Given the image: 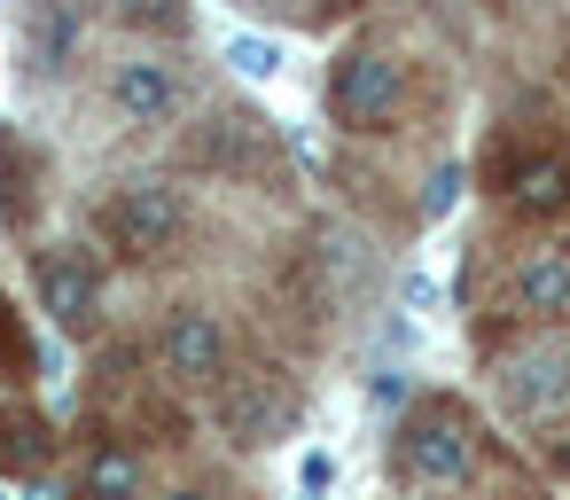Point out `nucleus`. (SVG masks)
<instances>
[{"instance_id": "obj_1", "label": "nucleus", "mask_w": 570, "mask_h": 500, "mask_svg": "<svg viewBox=\"0 0 570 500\" xmlns=\"http://www.w3.org/2000/svg\"><path fill=\"white\" fill-rule=\"evenodd\" d=\"M212 422H219L235 445H274V438L297 422V391H289V375H274V367L219 375V383H212Z\"/></svg>"}, {"instance_id": "obj_2", "label": "nucleus", "mask_w": 570, "mask_h": 500, "mask_svg": "<svg viewBox=\"0 0 570 500\" xmlns=\"http://www.w3.org/2000/svg\"><path fill=\"white\" fill-rule=\"evenodd\" d=\"M469 453H476V438H469V414H461L453 399H422V406L399 422V469L422 477V484L469 477Z\"/></svg>"}, {"instance_id": "obj_3", "label": "nucleus", "mask_w": 570, "mask_h": 500, "mask_svg": "<svg viewBox=\"0 0 570 500\" xmlns=\"http://www.w3.org/2000/svg\"><path fill=\"white\" fill-rule=\"evenodd\" d=\"M102 235H110V251H126V258H157V251L180 243V196H173L165 180H126V188L102 204Z\"/></svg>"}, {"instance_id": "obj_4", "label": "nucleus", "mask_w": 570, "mask_h": 500, "mask_svg": "<svg viewBox=\"0 0 570 500\" xmlns=\"http://www.w3.org/2000/svg\"><path fill=\"white\" fill-rule=\"evenodd\" d=\"M328 110H336V126H352V134H383L391 126V110H399V63L391 56H344L336 63V79H328Z\"/></svg>"}, {"instance_id": "obj_5", "label": "nucleus", "mask_w": 570, "mask_h": 500, "mask_svg": "<svg viewBox=\"0 0 570 500\" xmlns=\"http://www.w3.org/2000/svg\"><path fill=\"white\" fill-rule=\"evenodd\" d=\"M492 180L515 212H570V149H500Z\"/></svg>"}, {"instance_id": "obj_6", "label": "nucleus", "mask_w": 570, "mask_h": 500, "mask_svg": "<svg viewBox=\"0 0 570 500\" xmlns=\"http://www.w3.org/2000/svg\"><path fill=\"white\" fill-rule=\"evenodd\" d=\"M40 305L71 336H87L102 321V274H95V258L87 251H40Z\"/></svg>"}, {"instance_id": "obj_7", "label": "nucleus", "mask_w": 570, "mask_h": 500, "mask_svg": "<svg viewBox=\"0 0 570 500\" xmlns=\"http://www.w3.org/2000/svg\"><path fill=\"white\" fill-rule=\"evenodd\" d=\"M500 406H508L515 422H539V414L570 406V352H562V344L515 352V360L500 367Z\"/></svg>"}, {"instance_id": "obj_8", "label": "nucleus", "mask_w": 570, "mask_h": 500, "mask_svg": "<svg viewBox=\"0 0 570 500\" xmlns=\"http://www.w3.org/2000/svg\"><path fill=\"white\" fill-rule=\"evenodd\" d=\"M165 375L173 383H219L227 375V336H219V321L212 313H173V329H165Z\"/></svg>"}, {"instance_id": "obj_9", "label": "nucleus", "mask_w": 570, "mask_h": 500, "mask_svg": "<svg viewBox=\"0 0 570 500\" xmlns=\"http://www.w3.org/2000/svg\"><path fill=\"white\" fill-rule=\"evenodd\" d=\"M110 102H118V118H126V126H165V118L180 110V79H173V63L134 56V63H118V71H110Z\"/></svg>"}, {"instance_id": "obj_10", "label": "nucleus", "mask_w": 570, "mask_h": 500, "mask_svg": "<svg viewBox=\"0 0 570 500\" xmlns=\"http://www.w3.org/2000/svg\"><path fill=\"white\" fill-rule=\"evenodd\" d=\"M508 297H515V313H531V321H562V313H570V251H531V258L515 266Z\"/></svg>"}, {"instance_id": "obj_11", "label": "nucleus", "mask_w": 570, "mask_h": 500, "mask_svg": "<svg viewBox=\"0 0 570 500\" xmlns=\"http://www.w3.org/2000/svg\"><path fill=\"white\" fill-rule=\"evenodd\" d=\"M48 422L32 414V406H0V469H9V477H32L40 461H48Z\"/></svg>"}, {"instance_id": "obj_12", "label": "nucleus", "mask_w": 570, "mask_h": 500, "mask_svg": "<svg viewBox=\"0 0 570 500\" xmlns=\"http://www.w3.org/2000/svg\"><path fill=\"white\" fill-rule=\"evenodd\" d=\"M79 500H141V453L126 445H102L79 477Z\"/></svg>"}, {"instance_id": "obj_13", "label": "nucleus", "mask_w": 570, "mask_h": 500, "mask_svg": "<svg viewBox=\"0 0 570 500\" xmlns=\"http://www.w3.org/2000/svg\"><path fill=\"white\" fill-rule=\"evenodd\" d=\"M71 32H79V24H71V9H48V17H40V32H32V56H40V71H56V63L71 56Z\"/></svg>"}, {"instance_id": "obj_14", "label": "nucleus", "mask_w": 570, "mask_h": 500, "mask_svg": "<svg viewBox=\"0 0 570 500\" xmlns=\"http://www.w3.org/2000/svg\"><path fill=\"white\" fill-rule=\"evenodd\" d=\"M227 63H235L243 79H274V71H282V48H274V40H227Z\"/></svg>"}, {"instance_id": "obj_15", "label": "nucleus", "mask_w": 570, "mask_h": 500, "mask_svg": "<svg viewBox=\"0 0 570 500\" xmlns=\"http://www.w3.org/2000/svg\"><path fill=\"white\" fill-rule=\"evenodd\" d=\"M32 367V344H24V329H17V313L0 305V375H24Z\"/></svg>"}, {"instance_id": "obj_16", "label": "nucleus", "mask_w": 570, "mask_h": 500, "mask_svg": "<svg viewBox=\"0 0 570 500\" xmlns=\"http://www.w3.org/2000/svg\"><path fill=\"white\" fill-rule=\"evenodd\" d=\"M453 196H461V165H438V173H430V196H422V212H445Z\"/></svg>"}, {"instance_id": "obj_17", "label": "nucleus", "mask_w": 570, "mask_h": 500, "mask_svg": "<svg viewBox=\"0 0 570 500\" xmlns=\"http://www.w3.org/2000/svg\"><path fill=\"white\" fill-rule=\"evenodd\" d=\"M134 24H180V0H126Z\"/></svg>"}, {"instance_id": "obj_18", "label": "nucleus", "mask_w": 570, "mask_h": 500, "mask_svg": "<svg viewBox=\"0 0 570 500\" xmlns=\"http://www.w3.org/2000/svg\"><path fill=\"white\" fill-rule=\"evenodd\" d=\"M165 500H212V492H196V484H188V492H165Z\"/></svg>"}, {"instance_id": "obj_19", "label": "nucleus", "mask_w": 570, "mask_h": 500, "mask_svg": "<svg viewBox=\"0 0 570 500\" xmlns=\"http://www.w3.org/2000/svg\"><path fill=\"white\" fill-rule=\"evenodd\" d=\"M554 461H562V469H570V445H554Z\"/></svg>"}]
</instances>
